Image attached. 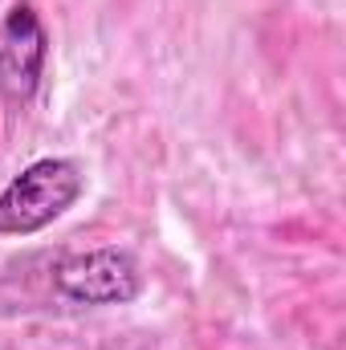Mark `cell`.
Returning a JSON list of instances; mask_svg holds the SVG:
<instances>
[{"instance_id": "obj_1", "label": "cell", "mask_w": 346, "mask_h": 350, "mask_svg": "<svg viewBox=\"0 0 346 350\" xmlns=\"http://www.w3.org/2000/svg\"><path fill=\"white\" fill-rule=\"evenodd\" d=\"M86 187V175L66 155H45L8 179L0 191V237H33L62 220Z\"/></svg>"}, {"instance_id": "obj_2", "label": "cell", "mask_w": 346, "mask_h": 350, "mask_svg": "<svg viewBox=\"0 0 346 350\" xmlns=\"http://www.w3.org/2000/svg\"><path fill=\"white\" fill-rule=\"evenodd\" d=\"M53 289L70 306H131L143 293V265L131 249H86L53 261Z\"/></svg>"}, {"instance_id": "obj_3", "label": "cell", "mask_w": 346, "mask_h": 350, "mask_svg": "<svg viewBox=\"0 0 346 350\" xmlns=\"http://www.w3.org/2000/svg\"><path fill=\"white\" fill-rule=\"evenodd\" d=\"M49 62V33L33 0H0V98L29 106Z\"/></svg>"}]
</instances>
